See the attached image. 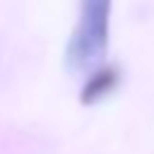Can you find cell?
Returning a JSON list of instances; mask_svg holds the SVG:
<instances>
[{
    "mask_svg": "<svg viewBox=\"0 0 154 154\" xmlns=\"http://www.w3.org/2000/svg\"><path fill=\"white\" fill-rule=\"evenodd\" d=\"M108 26L111 0H82L79 19L67 43V63L77 70L99 63L108 46Z\"/></svg>",
    "mask_w": 154,
    "mask_h": 154,
    "instance_id": "1",
    "label": "cell"
},
{
    "mask_svg": "<svg viewBox=\"0 0 154 154\" xmlns=\"http://www.w3.org/2000/svg\"><path fill=\"white\" fill-rule=\"evenodd\" d=\"M118 82V72L113 67H101L91 75V79L87 82L84 91H82V101H96L99 96H103L106 91H111Z\"/></svg>",
    "mask_w": 154,
    "mask_h": 154,
    "instance_id": "2",
    "label": "cell"
}]
</instances>
